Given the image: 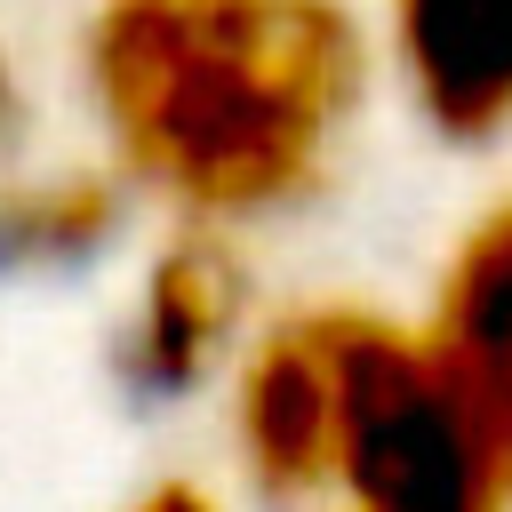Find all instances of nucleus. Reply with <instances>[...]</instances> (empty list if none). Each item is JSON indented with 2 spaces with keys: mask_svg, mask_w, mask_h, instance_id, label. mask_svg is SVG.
I'll return each instance as SVG.
<instances>
[{
  "mask_svg": "<svg viewBox=\"0 0 512 512\" xmlns=\"http://www.w3.org/2000/svg\"><path fill=\"white\" fill-rule=\"evenodd\" d=\"M232 440L240 472L264 504L328 496L336 448V360H328V304L272 320L232 368Z\"/></svg>",
  "mask_w": 512,
  "mask_h": 512,
  "instance_id": "7ed1b4c3",
  "label": "nucleus"
},
{
  "mask_svg": "<svg viewBox=\"0 0 512 512\" xmlns=\"http://www.w3.org/2000/svg\"><path fill=\"white\" fill-rule=\"evenodd\" d=\"M240 320H248L240 256L224 248V232L184 224L136 280L128 328H120V376L144 400H184L232 360Z\"/></svg>",
  "mask_w": 512,
  "mask_h": 512,
  "instance_id": "20e7f679",
  "label": "nucleus"
},
{
  "mask_svg": "<svg viewBox=\"0 0 512 512\" xmlns=\"http://www.w3.org/2000/svg\"><path fill=\"white\" fill-rule=\"evenodd\" d=\"M120 176L112 168H48L0 176V264H80L120 232Z\"/></svg>",
  "mask_w": 512,
  "mask_h": 512,
  "instance_id": "0eeeda50",
  "label": "nucleus"
},
{
  "mask_svg": "<svg viewBox=\"0 0 512 512\" xmlns=\"http://www.w3.org/2000/svg\"><path fill=\"white\" fill-rule=\"evenodd\" d=\"M80 88L112 176L224 232L328 176L368 88V32L344 0H96Z\"/></svg>",
  "mask_w": 512,
  "mask_h": 512,
  "instance_id": "f257e3e1",
  "label": "nucleus"
},
{
  "mask_svg": "<svg viewBox=\"0 0 512 512\" xmlns=\"http://www.w3.org/2000/svg\"><path fill=\"white\" fill-rule=\"evenodd\" d=\"M336 360V448L328 496L344 512H512V488L440 376L424 328L328 304Z\"/></svg>",
  "mask_w": 512,
  "mask_h": 512,
  "instance_id": "f03ea898",
  "label": "nucleus"
},
{
  "mask_svg": "<svg viewBox=\"0 0 512 512\" xmlns=\"http://www.w3.org/2000/svg\"><path fill=\"white\" fill-rule=\"evenodd\" d=\"M416 328L512 488V200H496L464 224V240L440 264L432 312Z\"/></svg>",
  "mask_w": 512,
  "mask_h": 512,
  "instance_id": "423d86ee",
  "label": "nucleus"
},
{
  "mask_svg": "<svg viewBox=\"0 0 512 512\" xmlns=\"http://www.w3.org/2000/svg\"><path fill=\"white\" fill-rule=\"evenodd\" d=\"M128 512H224L208 488H192V480H160V488H144Z\"/></svg>",
  "mask_w": 512,
  "mask_h": 512,
  "instance_id": "1a4fd4ad",
  "label": "nucleus"
},
{
  "mask_svg": "<svg viewBox=\"0 0 512 512\" xmlns=\"http://www.w3.org/2000/svg\"><path fill=\"white\" fill-rule=\"evenodd\" d=\"M24 128H32V104H24V80H16V64H8V48H0V168L16 160Z\"/></svg>",
  "mask_w": 512,
  "mask_h": 512,
  "instance_id": "6e6552de",
  "label": "nucleus"
},
{
  "mask_svg": "<svg viewBox=\"0 0 512 512\" xmlns=\"http://www.w3.org/2000/svg\"><path fill=\"white\" fill-rule=\"evenodd\" d=\"M376 40L432 136H512V0H384Z\"/></svg>",
  "mask_w": 512,
  "mask_h": 512,
  "instance_id": "39448f33",
  "label": "nucleus"
}]
</instances>
